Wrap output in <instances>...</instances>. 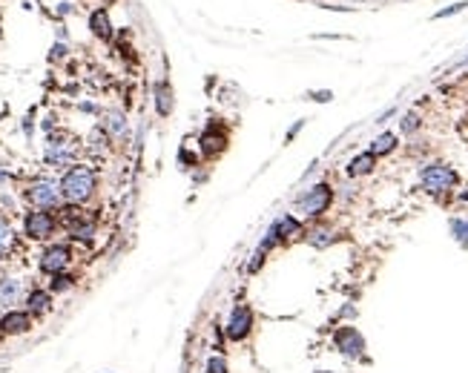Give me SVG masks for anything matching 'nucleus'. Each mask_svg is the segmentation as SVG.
Masks as SVG:
<instances>
[{"instance_id": "1", "label": "nucleus", "mask_w": 468, "mask_h": 373, "mask_svg": "<svg viewBox=\"0 0 468 373\" xmlns=\"http://www.w3.org/2000/svg\"><path fill=\"white\" fill-rule=\"evenodd\" d=\"M95 190H98V175L89 164H75L60 175V196L67 204L84 207L95 196Z\"/></svg>"}, {"instance_id": "2", "label": "nucleus", "mask_w": 468, "mask_h": 373, "mask_svg": "<svg viewBox=\"0 0 468 373\" xmlns=\"http://www.w3.org/2000/svg\"><path fill=\"white\" fill-rule=\"evenodd\" d=\"M460 184L457 170L445 164V161H428V164L419 167V187H423L428 196H448L454 192V187Z\"/></svg>"}, {"instance_id": "3", "label": "nucleus", "mask_w": 468, "mask_h": 373, "mask_svg": "<svg viewBox=\"0 0 468 373\" xmlns=\"http://www.w3.org/2000/svg\"><path fill=\"white\" fill-rule=\"evenodd\" d=\"M331 348L348 362H365L368 359V342L359 328L353 324H339L331 333Z\"/></svg>"}, {"instance_id": "4", "label": "nucleus", "mask_w": 468, "mask_h": 373, "mask_svg": "<svg viewBox=\"0 0 468 373\" xmlns=\"http://www.w3.org/2000/svg\"><path fill=\"white\" fill-rule=\"evenodd\" d=\"M333 199H336V192H333L331 184H313V187L302 190L296 196L293 210L299 216H304V218H322L331 210Z\"/></svg>"}, {"instance_id": "5", "label": "nucleus", "mask_w": 468, "mask_h": 373, "mask_svg": "<svg viewBox=\"0 0 468 373\" xmlns=\"http://www.w3.org/2000/svg\"><path fill=\"white\" fill-rule=\"evenodd\" d=\"M253 328H256V313L247 302H238L233 304V310L227 316V324H224V336H227V342H247L253 336Z\"/></svg>"}, {"instance_id": "6", "label": "nucleus", "mask_w": 468, "mask_h": 373, "mask_svg": "<svg viewBox=\"0 0 468 373\" xmlns=\"http://www.w3.org/2000/svg\"><path fill=\"white\" fill-rule=\"evenodd\" d=\"M26 199L35 210H60V181L55 178H35L29 187H26Z\"/></svg>"}, {"instance_id": "7", "label": "nucleus", "mask_w": 468, "mask_h": 373, "mask_svg": "<svg viewBox=\"0 0 468 373\" xmlns=\"http://www.w3.org/2000/svg\"><path fill=\"white\" fill-rule=\"evenodd\" d=\"M58 227L60 224L52 210H29L23 216V236L29 241H49Z\"/></svg>"}, {"instance_id": "8", "label": "nucleus", "mask_w": 468, "mask_h": 373, "mask_svg": "<svg viewBox=\"0 0 468 373\" xmlns=\"http://www.w3.org/2000/svg\"><path fill=\"white\" fill-rule=\"evenodd\" d=\"M78 141H72V138H67V135H49V141H46V150H43V158H46V164L49 167H55V170H60V167H75V161H78Z\"/></svg>"}, {"instance_id": "9", "label": "nucleus", "mask_w": 468, "mask_h": 373, "mask_svg": "<svg viewBox=\"0 0 468 373\" xmlns=\"http://www.w3.org/2000/svg\"><path fill=\"white\" fill-rule=\"evenodd\" d=\"M72 264V250L67 245H49L43 253H41V273H49V275H58V273H67Z\"/></svg>"}, {"instance_id": "10", "label": "nucleus", "mask_w": 468, "mask_h": 373, "mask_svg": "<svg viewBox=\"0 0 468 373\" xmlns=\"http://www.w3.org/2000/svg\"><path fill=\"white\" fill-rule=\"evenodd\" d=\"M32 328H35V316L21 307H12L0 316V336H26Z\"/></svg>"}, {"instance_id": "11", "label": "nucleus", "mask_w": 468, "mask_h": 373, "mask_svg": "<svg viewBox=\"0 0 468 373\" xmlns=\"http://www.w3.org/2000/svg\"><path fill=\"white\" fill-rule=\"evenodd\" d=\"M227 133H224V126L221 124H210L204 133H201V138H199V147H201V152L207 155V158H216V155H221L224 150H227Z\"/></svg>"}, {"instance_id": "12", "label": "nucleus", "mask_w": 468, "mask_h": 373, "mask_svg": "<svg viewBox=\"0 0 468 373\" xmlns=\"http://www.w3.org/2000/svg\"><path fill=\"white\" fill-rule=\"evenodd\" d=\"M101 129L107 133V138L124 141L126 133H130V121H126V115H124L121 109H107L104 118H101Z\"/></svg>"}, {"instance_id": "13", "label": "nucleus", "mask_w": 468, "mask_h": 373, "mask_svg": "<svg viewBox=\"0 0 468 373\" xmlns=\"http://www.w3.org/2000/svg\"><path fill=\"white\" fill-rule=\"evenodd\" d=\"M26 302V293H23V282L21 279H0V304L12 310L14 304Z\"/></svg>"}, {"instance_id": "14", "label": "nucleus", "mask_w": 468, "mask_h": 373, "mask_svg": "<svg viewBox=\"0 0 468 373\" xmlns=\"http://www.w3.org/2000/svg\"><path fill=\"white\" fill-rule=\"evenodd\" d=\"M26 310L32 313V316H43V313H49L52 310V293L49 290H41V287H35V290H29L26 293Z\"/></svg>"}, {"instance_id": "15", "label": "nucleus", "mask_w": 468, "mask_h": 373, "mask_svg": "<svg viewBox=\"0 0 468 373\" xmlns=\"http://www.w3.org/2000/svg\"><path fill=\"white\" fill-rule=\"evenodd\" d=\"M377 170V155L374 152H359V155H353L350 161H348V178H365V175H370Z\"/></svg>"}, {"instance_id": "16", "label": "nucleus", "mask_w": 468, "mask_h": 373, "mask_svg": "<svg viewBox=\"0 0 468 373\" xmlns=\"http://www.w3.org/2000/svg\"><path fill=\"white\" fill-rule=\"evenodd\" d=\"M270 227H273V233H276L279 245H285V241H290L293 236H299V233H302V224H299V218H296V216H290V213L279 216V218L273 221Z\"/></svg>"}, {"instance_id": "17", "label": "nucleus", "mask_w": 468, "mask_h": 373, "mask_svg": "<svg viewBox=\"0 0 468 373\" xmlns=\"http://www.w3.org/2000/svg\"><path fill=\"white\" fill-rule=\"evenodd\" d=\"M308 241L316 250H325V247H331L336 241V230H333V227H328V224H316V227H311V230H308Z\"/></svg>"}, {"instance_id": "18", "label": "nucleus", "mask_w": 468, "mask_h": 373, "mask_svg": "<svg viewBox=\"0 0 468 373\" xmlns=\"http://www.w3.org/2000/svg\"><path fill=\"white\" fill-rule=\"evenodd\" d=\"M397 147H399V138H397L394 133H382V135H377L374 141H370V150H368V152H374L377 158H385V155H391Z\"/></svg>"}, {"instance_id": "19", "label": "nucleus", "mask_w": 468, "mask_h": 373, "mask_svg": "<svg viewBox=\"0 0 468 373\" xmlns=\"http://www.w3.org/2000/svg\"><path fill=\"white\" fill-rule=\"evenodd\" d=\"M155 109H158V115L161 118H167L170 112H172V89H170V84H155Z\"/></svg>"}, {"instance_id": "20", "label": "nucleus", "mask_w": 468, "mask_h": 373, "mask_svg": "<svg viewBox=\"0 0 468 373\" xmlns=\"http://www.w3.org/2000/svg\"><path fill=\"white\" fill-rule=\"evenodd\" d=\"M89 29L95 32L98 38H109L112 35V23H109V14L104 12V9H98V12H92V18H89Z\"/></svg>"}, {"instance_id": "21", "label": "nucleus", "mask_w": 468, "mask_h": 373, "mask_svg": "<svg viewBox=\"0 0 468 373\" xmlns=\"http://www.w3.org/2000/svg\"><path fill=\"white\" fill-rule=\"evenodd\" d=\"M12 250H14V230H12V224L0 216V262H3Z\"/></svg>"}, {"instance_id": "22", "label": "nucleus", "mask_w": 468, "mask_h": 373, "mask_svg": "<svg viewBox=\"0 0 468 373\" xmlns=\"http://www.w3.org/2000/svg\"><path fill=\"white\" fill-rule=\"evenodd\" d=\"M448 230H451V236H454L457 245L468 247V216H454L448 221Z\"/></svg>"}, {"instance_id": "23", "label": "nucleus", "mask_w": 468, "mask_h": 373, "mask_svg": "<svg viewBox=\"0 0 468 373\" xmlns=\"http://www.w3.org/2000/svg\"><path fill=\"white\" fill-rule=\"evenodd\" d=\"M419 129H423V118H419V112L411 109V112H405V115L399 118V133H402V135L411 138V135L419 133Z\"/></svg>"}, {"instance_id": "24", "label": "nucleus", "mask_w": 468, "mask_h": 373, "mask_svg": "<svg viewBox=\"0 0 468 373\" xmlns=\"http://www.w3.org/2000/svg\"><path fill=\"white\" fill-rule=\"evenodd\" d=\"M75 287V275H69V273H58V275H52V282H49V293H67V290H72Z\"/></svg>"}, {"instance_id": "25", "label": "nucleus", "mask_w": 468, "mask_h": 373, "mask_svg": "<svg viewBox=\"0 0 468 373\" xmlns=\"http://www.w3.org/2000/svg\"><path fill=\"white\" fill-rule=\"evenodd\" d=\"M204 373H230V365H227V359H224L221 353H216V356H210L207 359Z\"/></svg>"}, {"instance_id": "26", "label": "nucleus", "mask_w": 468, "mask_h": 373, "mask_svg": "<svg viewBox=\"0 0 468 373\" xmlns=\"http://www.w3.org/2000/svg\"><path fill=\"white\" fill-rule=\"evenodd\" d=\"M357 313H359V310H357V307H353V304H345L342 310H339V316H336V319H353Z\"/></svg>"}, {"instance_id": "27", "label": "nucleus", "mask_w": 468, "mask_h": 373, "mask_svg": "<svg viewBox=\"0 0 468 373\" xmlns=\"http://www.w3.org/2000/svg\"><path fill=\"white\" fill-rule=\"evenodd\" d=\"M311 101H319V104H328V101H331V92H311Z\"/></svg>"}, {"instance_id": "28", "label": "nucleus", "mask_w": 468, "mask_h": 373, "mask_svg": "<svg viewBox=\"0 0 468 373\" xmlns=\"http://www.w3.org/2000/svg\"><path fill=\"white\" fill-rule=\"evenodd\" d=\"M465 3H454V6H448V9H443V12H437V18H448V14H454V12H460Z\"/></svg>"}, {"instance_id": "29", "label": "nucleus", "mask_w": 468, "mask_h": 373, "mask_svg": "<svg viewBox=\"0 0 468 373\" xmlns=\"http://www.w3.org/2000/svg\"><path fill=\"white\" fill-rule=\"evenodd\" d=\"M353 190H357V187L345 184V187H342V192H339V196H342V199H353V196H357V192H353Z\"/></svg>"}, {"instance_id": "30", "label": "nucleus", "mask_w": 468, "mask_h": 373, "mask_svg": "<svg viewBox=\"0 0 468 373\" xmlns=\"http://www.w3.org/2000/svg\"><path fill=\"white\" fill-rule=\"evenodd\" d=\"M302 126H304V121H296V126H293V129H290V133H287V144H290V141H293V138H296V133H299V129H302Z\"/></svg>"}, {"instance_id": "31", "label": "nucleus", "mask_w": 468, "mask_h": 373, "mask_svg": "<svg viewBox=\"0 0 468 373\" xmlns=\"http://www.w3.org/2000/svg\"><path fill=\"white\" fill-rule=\"evenodd\" d=\"M316 373H333V370H316Z\"/></svg>"}]
</instances>
